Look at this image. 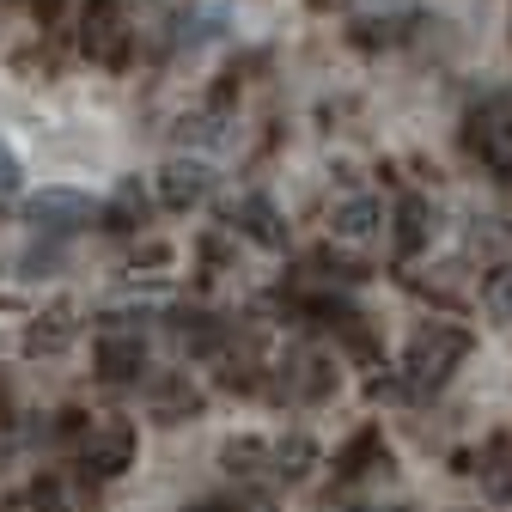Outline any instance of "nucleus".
<instances>
[{"label": "nucleus", "mask_w": 512, "mask_h": 512, "mask_svg": "<svg viewBox=\"0 0 512 512\" xmlns=\"http://www.w3.org/2000/svg\"><path fill=\"white\" fill-rule=\"evenodd\" d=\"M378 226H384V208H378L372 196H348V202L330 208V232H336V244H372Z\"/></svg>", "instance_id": "9d476101"}, {"label": "nucleus", "mask_w": 512, "mask_h": 512, "mask_svg": "<svg viewBox=\"0 0 512 512\" xmlns=\"http://www.w3.org/2000/svg\"><path fill=\"white\" fill-rule=\"evenodd\" d=\"M464 354H470V330H458V324H427V330H415V336H409V354H403L409 391H415V397L439 391V384L458 372Z\"/></svg>", "instance_id": "f257e3e1"}, {"label": "nucleus", "mask_w": 512, "mask_h": 512, "mask_svg": "<svg viewBox=\"0 0 512 512\" xmlns=\"http://www.w3.org/2000/svg\"><path fill=\"white\" fill-rule=\"evenodd\" d=\"M74 317H80V311H74L68 299H55V305L37 317V324L25 330V354H61V348H68V342L80 336V324H74Z\"/></svg>", "instance_id": "9b49d317"}, {"label": "nucleus", "mask_w": 512, "mask_h": 512, "mask_svg": "<svg viewBox=\"0 0 512 512\" xmlns=\"http://www.w3.org/2000/svg\"><path fill=\"white\" fill-rule=\"evenodd\" d=\"M104 226H110V232H141V226H147V189H141L135 177L116 183V196L104 202Z\"/></svg>", "instance_id": "2eb2a0df"}, {"label": "nucleus", "mask_w": 512, "mask_h": 512, "mask_svg": "<svg viewBox=\"0 0 512 512\" xmlns=\"http://www.w3.org/2000/svg\"><path fill=\"white\" fill-rule=\"evenodd\" d=\"M31 506H37V512H80L74 488L61 482V476H37V488H31Z\"/></svg>", "instance_id": "a211bd4d"}, {"label": "nucleus", "mask_w": 512, "mask_h": 512, "mask_svg": "<svg viewBox=\"0 0 512 512\" xmlns=\"http://www.w3.org/2000/svg\"><path fill=\"white\" fill-rule=\"evenodd\" d=\"M275 391L287 403H324V397H336V360L317 354V348H293L281 360V384H275Z\"/></svg>", "instance_id": "39448f33"}, {"label": "nucleus", "mask_w": 512, "mask_h": 512, "mask_svg": "<svg viewBox=\"0 0 512 512\" xmlns=\"http://www.w3.org/2000/svg\"><path fill=\"white\" fill-rule=\"evenodd\" d=\"M80 464H86V476H98V482L122 476L128 464H135V421H122V415L92 421V427L80 433Z\"/></svg>", "instance_id": "f03ea898"}, {"label": "nucleus", "mask_w": 512, "mask_h": 512, "mask_svg": "<svg viewBox=\"0 0 512 512\" xmlns=\"http://www.w3.org/2000/svg\"><path fill=\"white\" fill-rule=\"evenodd\" d=\"M80 43H86L92 61L116 68L122 49H128V0H86V13H80Z\"/></svg>", "instance_id": "20e7f679"}, {"label": "nucleus", "mask_w": 512, "mask_h": 512, "mask_svg": "<svg viewBox=\"0 0 512 512\" xmlns=\"http://www.w3.org/2000/svg\"><path fill=\"white\" fill-rule=\"evenodd\" d=\"M147 336L141 330H98V378L104 384H141Z\"/></svg>", "instance_id": "0eeeda50"}, {"label": "nucleus", "mask_w": 512, "mask_h": 512, "mask_svg": "<svg viewBox=\"0 0 512 512\" xmlns=\"http://www.w3.org/2000/svg\"><path fill=\"white\" fill-rule=\"evenodd\" d=\"M476 476H482V494L488 500H512V439L500 433V439H488L482 445V464H476Z\"/></svg>", "instance_id": "4468645a"}, {"label": "nucleus", "mask_w": 512, "mask_h": 512, "mask_svg": "<svg viewBox=\"0 0 512 512\" xmlns=\"http://www.w3.org/2000/svg\"><path fill=\"white\" fill-rule=\"evenodd\" d=\"M55 7H61V0H31V13H37V19H55Z\"/></svg>", "instance_id": "b1692460"}, {"label": "nucleus", "mask_w": 512, "mask_h": 512, "mask_svg": "<svg viewBox=\"0 0 512 512\" xmlns=\"http://www.w3.org/2000/svg\"><path fill=\"white\" fill-rule=\"evenodd\" d=\"M220 31H226V0H202L177 19V49H208Z\"/></svg>", "instance_id": "ddd939ff"}, {"label": "nucleus", "mask_w": 512, "mask_h": 512, "mask_svg": "<svg viewBox=\"0 0 512 512\" xmlns=\"http://www.w3.org/2000/svg\"><path fill=\"white\" fill-rule=\"evenodd\" d=\"M433 214H427V202L421 196H403V208H397V256H415L427 238H433V226H427Z\"/></svg>", "instance_id": "dca6fc26"}, {"label": "nucleus", "mask_w": 512, "mask_h": 512, "mask_svg": "<svg viewBox=\"0 0 512 512\" xmlns=\"http://www.w3.org/2000/svg\"><path fill=\"white\" fill-rule=\"evenodd\" d=\"M482 311L494 317L500 330H512V269H494V275L482 281Z\"/></svg>", "instance_id": "f3484780"}, {"label": "nucleus", "mask_w": 512, "mask_h": 512, "mask_svg": "<svg viewBox=\"0 0 512 512\" xmlns=\"http://www.w3.org/2000/svg\"><path fill=\"white\" fill-rule=\"evenodd\" d=\"M372 458H378V433H360L348 452H342V464H336V470H342V476H366V464H372Z\"/></svg>", "instance_id": "aec40b11"}, {"label": "nucleus", "mask_w": 512, "mask_h": 512, "mask_svg": "<svg viewBox=\"0 0 512 512\" xmlns=\"http://www.w3.org/2000/svg\"><path fill=\"white\" fill-rule=\"evenodd\" d=\"M348 7L372 19V13H403V7H409V0H348Z\"/></svg>", "instance_id": "4be33fe9"}, {"label": "nucleus", "mask_w": 512, "mask_h": 512, "mask_svg": "<svg viewBox=\"0 0 512 512\" xmlns=\"http://www.w3.org/2000/svg\"><path fill=\"white\" fill-rule=\"evenodd\" d=\"M19 177H25V171H19V159H13V147H7V141H0V202H13V196H19Z\"/></svg>", "instance_id": "412c9836"}, {"label": "nucleus", "mask_w": 512, "mask_h": 512, "mask_svg": "<svg viewBox=\"0 0 512 512\" xmlns=\"http://www.w3.org/2000/svg\"><path fill=\"white\" fill-rule=\"evenodd\" d=\"M196 512H226V506H196Z\"/></svg>", "instance_id": "393cba45"}, {"label": "nucleus", "mask_w": 512, "mask_h": 512, "mask_svg": "<svg viewBox=\"0 0 512 512\" xmlns=\"http://www.w3.org/2000/svg\"><path fill=\"white\" fill-rule=\"evenodd\" d=\"M226 512H275V500H269V494H238Z\"/></svg>", "instance_id": "5701e85b"}, {"label": "nucleus", "mask_w": 512, "mask_h": 512, "mask_svg": "<svg viewBox=\"0 0 512 512\" xmlns=\"http://www.w3.org/2000/svg\"><path fill=\"white\" fill-rule=\"evenodd\" d=\"M305 464H311V439H287V445H275V476L299 482V476H305Z\"/></svg>", "instance_id": "6ab92c4d"}, {"label": "nucleus", "mask_w": 512, "mask_h": 512, "mask_svg": "<svg viewBox=\"0 0 512 512\" xmlns=\"http://www.w3.org/2000/svg\"><path fill=\"white\" fill-rule=\"evenodd\" d=\"M147 409H153V421L177 427V421H189V415L202 409V391L189 384V372H171V378H159L153 391H147Z\"/></svg>", "instance_id": "1a4fd4ad"}, {"label": "nucleus", "mask_w": 512, "mask_h": 512, "mask_svg": "<svg viewBox=\"0 0 512 512\" xmlns=\"http://www.w3.org/2000/svg\"><path fill=\"white\" fill-rule=\"evenodd\" d=\"M92 196H80V189H37V196L25 202V226L31 232H49V238H68L80 226H92Z\"/></svg>", "instance_id": "7ed1b4c3"}, {"label": "nucleus", "mask_w": 512, "mask_h": 512, "mask_svg": "<svg viewBox=\"0 0 512 512\" xmlns=\"http://www.w3.org/2000/svg\"><path fill=\"white\" fill-rule=\"evenodd\" d=\"M232 226H238L250 244H263V250H287V220H281V208H275L269 196H244V202L232 208Z\"/></svg>", "instance_id": "6e6552de"}, {"label": "nucleus", "mask_w": 512, "mask_h": 512, "mask_svg": "<svg viewBox=\"0 0 512 512\" xmlns=\"http://www.w3.org/2000/svg\"><path fill=\"white\" fill-rule=\"evenodd\" d=\"M208 196H214V165H208V159L177 153V159L159 165V202H165V208L189 214V208H202Z\"/></svg>", "instance_id": "423d86ee"}, {"label": "nucleus", "mask_w": 512, "mask_h": 512, "mask_svg": "<svg viewBox=\"0 0 512 512\" xmlns=\"http://www.w3.org/2000/svg\"><path fill=\"white\" fill-rule=\"evenodd\" d=\"M476 153H482V165L494 171V177H512V116L506 110H494V116H476Z\"/></svg>", "instance_id": "f8f14e48"}]
</instances>
